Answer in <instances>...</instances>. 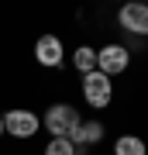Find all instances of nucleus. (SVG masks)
I'll return each instance as SVG.
<instances>
[{
    "instance_id": "39448f33",
    "label": "nucleus",
    "mask_w": 148,
    "mask_h": 155,
    "mask_svg": "<svg viewBox=\"0 0 148 155\" xmlns=\"http://www.w3.org/2000/svg\"><path fill=\"white\" fill-rule=\"evenodd\" d=\"M117 21L131 35H148V4H124L121 14H117Z\"/></svg>"
},
{
    "instance_id": "423d86ee",
    "label": "nucleus",
    "mask_w": 148,
    "mask_h": 155,
    "mask_svg": "<svg viewBox=\"0 0 148 155\" xmlns=\"http://www.w3.org/2000/svg\"><path fill=\"white\" fill-rule=\"evenodd\" d=\"M62 55H66V52H62V41L55 38V35H41V38L35 41V59H38L41 66L55 69V66L62 62Z\"/></svg>"
},
{
    "instance_id": "7ed1b4c3",
    "label": "nucleus",
    "mask_w": 148,
    "mask_h": 155,
    "mask_svg": "<svg viewBox=\"0 0 148 155\" xmlns=\"http://www.w3.org/2000/svg\"><path fill=\"white\" fill-rule=\"evenodd\" d=\"M127 62H131V55H127L124 45H104V48L97 52V72H104V76H117V72H124Z\"/></svg>"
},
{
    "instance_id": "6e6552de",
    "label": "nucleus",
    "mask_w": 148,
    "mask_h": 155,
    "mask_svg": "<svg viewBox=\"0 0 148 155\" xmlns=\"http://www.w3.org/2000/svg\"><path fill=\"white\" fill-rule=\"evenodd\" d=\"M114 155H145V138H138V134H124V138H117Z\"/></svg>"
},
{
    "instance_id": "f257e3e1",
    "label": "nucleus",
    "mask_w": 148,
    "mask_h": 155,
    "mask_svg": "<svg viewBox=\"0 0 148 155\" xmlns=\"http://www.w3.org/2000/svg\"><path fill=\"white\" fill-rule=\"evenodd\" d=\"M45 127H48V134L52 138H69L72 131L79 127V110L76 107H69V104H55L45 110Z\"/></svg>"
},
{
    "instance_id": "0eeeda50",
    "label": "nucleus",
    "mask_w": 148,
    "mask_h": 155,
    "mask_svg": "<svg viewBox=\"0 0 148 155\" xmlns=\"http://www.w3.org/2000/svg\"><path fill=\"white\" fill-rule=\"evenodd\" d=\"M100 138H104V124H100V121H79V127L69 134V141L79 145V148H83V145H97Z\"/></svg>"
},
{
    "instance_id": "9b49d317",
    "label": "nucleus",
    "mask_w": 148,
    "mask_h": 155,
    "mask_svg": "<svg viewBox=\"0 0 148 155\" xmlns=\"http://www.w3.org/2000/svg\"><path fill=\"white\" fill-rule=\"evenodd\" d=\"M0 138H4V117H0Z\"/></svg>"
},
{
    "instance_id": "1a4fd4ad",
    "label": "nucleus",
    "mask_w": 148,
    "mask_h": 155,
    "mask_svg": "<svg viewBox=\"0 0 148 155\" xmlns=\"http://www.w3.org/2000/svg\"><path fill=\"white\" fill-rule=\"evenodd\" d=\"M72 62H76V69L86 76V72H93V69H97V52L90 48V45H79V48L72 52Z\"/></svg>"
},
{
    "instance_id": "20e7f679",
    "label": "nucleus",
    "mask_w": 148,
    "mask_h": 155,
    "mask_svg": "<svg viewBox=\"0 0 148 155\" xmlns=\"http://www.w3.org/2000/svg\"><path fill=\"white\" fill-rule=\"evenodd\" d=\"M4 131H11V138H31V134H38V117L31 110H7Z\"/></svg>"
},
{
    "instance_id": "9d476101",
    "label": "nucleus",
    "mask_w": 148,
    "mask_h": 155,
    "mask_svg": "<svg viewBox=\"0 0 148 155\" xmlns=\"http://www.w3.org/2000/svg\"><path fill=\"white\" fill-rule=\"evenodd\" d=\"M45 155H76V145H72L69 138H52L48 145H45Z\"/></svg>"
},
{
    "instance_id": "f03ea898",
    "label": "nucleus",
    "mask_w": 148,
    "mask_h": 155,
    "mask_svg": "<svg viewBox=\"0 0 148 155\" xmlns=\"http://www.w3.org/2000/svg\"><path fill=\"white\" fill-rule=\"evenodd\" d=\"M110 97H114V83H110V76L104 72H86L83 76V100H86L90 107H107Z\"/></svg>"
}]
</instances>
